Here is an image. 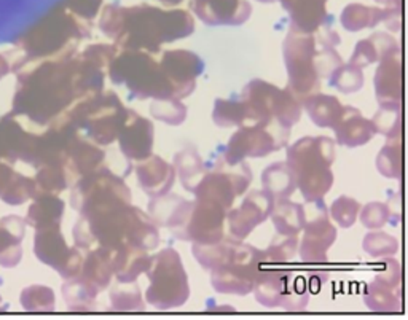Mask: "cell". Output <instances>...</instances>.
<instances>
[{"instance_id": "obj_1", "label": "cell", "mask_w": 408, "mask_h": 320, "mask_svg": "<svg viewBox=\"0 0 408 320\" xmlns=\"http://www.w3.org/2000/svg\"><path fill=\"white\" fill-rule=\"evenodd\" d=\"M16 2L18 7L21 8V12L24 13V16L26 14H34V12L38 7H42V5H47L50 0H0V14H7V18L12 21L13 16L12 13L8 12V10H12V5Z\"/></svg>"}]
</instances>
